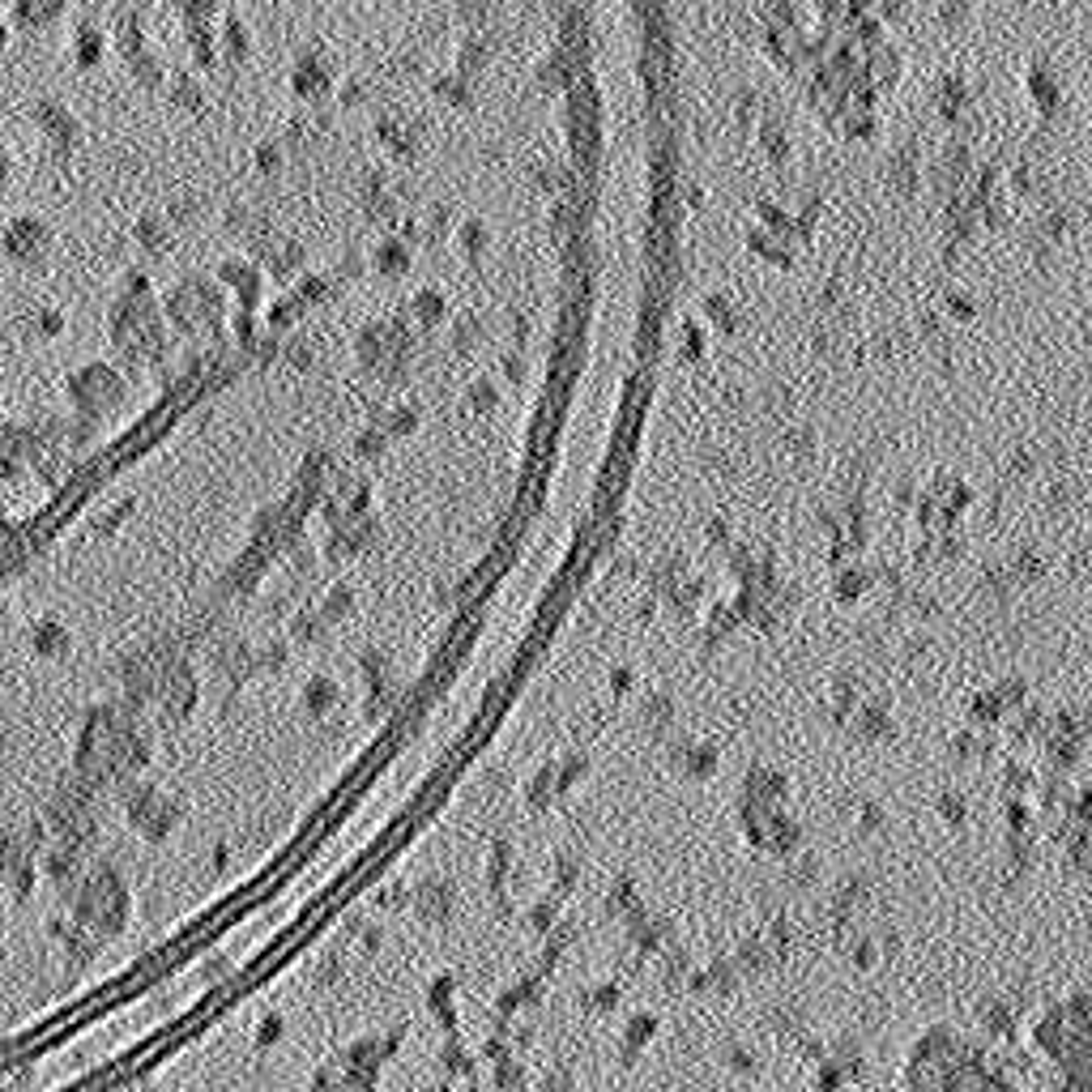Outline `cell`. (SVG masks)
Segmentation results:
<instances>
[{"label":"cell","instance_id":"cell-1","mask_svg":"<svg viewBox=\"0 0 1092 1092\" xmlns=\"http://www.w3.org/2000/svg\"><path fill=\"white\" fill-rule=\"evenodd\" d=\"M1033 1046L1054 1092H1092V990H1071L1033 1024Z\"/></svg>","mask_w":1092,"mask_h":1092},{"label":"cell","instance_id":"cell-2","mask_svg":"<svg viewBox=\"0 0 1092 1092\" xmlns=\"http://www.w3.org/2000/svg\"><path fill=\"white\" fill-rule=\"evenodd\" d=\"M905 1080L913 1092H1016L982 1050H973L969 1041L952 1033L922 1037L909 1058Z\"/></svg>","mask_w":1092,"mask_h":1092}]
</instances>
